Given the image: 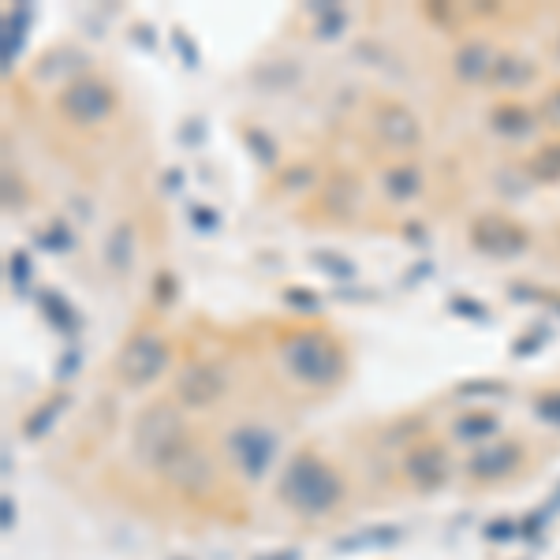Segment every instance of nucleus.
Returning a JSON list of instances; mask_svg holds the SVG:
<instances>
[{"mask_svg": "<svg viewBox=\"0 0 560 560\" xmlns=\"http://www.w3.org/2000/svg\"><path fill=\"white\" fill-rule=\"evenodd\" d=\"M280 497L292 504L295 512H303V516H322V512H329V508L340 501V482H336V475L322 460L299 456V460H292V467L284 471Z\"/></svg>", "mask_w": 560, "mask_h": 560, "instance_id": "nucleus-1", "label": "nucleus"}, {"mask_svg": "<svg viewBox=\"0 0 560 560\" xmlns=\"http://www.w3.org/2000/svg\"><path fill=\"white\" fill-rule=\"evenodd\" d=\"M280 359L307 385H333L344 370V355L325 333H295L292 340H284Z\"/></svg>", "mask_w": 560, "mask_h": 560, "instance_id": "nucleus-2", "label": "nucleus"}, {"mask_svg": "<svg viewBox=\"0 0 560 560\" xmlns=\"http://www.w3.org/2000/svg\"><path fill=\"white\" fill-rule=\"evenodd\" d=\"M183 448H187V434H183V422L172 407L157 404L135 422V452L142 463H154L157 471H165Z\"/></svg>", "mask_w": 560, "mask_h": 560, "instance_id": "nucleus-3", "label": "nucleus"}, {"mask_svg": "<svg viewBox=\"0 0 560 560\" xmlns=\"http://www.w3.org/2000/svg\"><path fill=\"white\" fill-rule=\"evenodd\" d=\"M116 366H120L124 381H131V385H150L154 378H161V370L168 366L165 340H161L157 333L131 336V340L124 344V351H120Z\"/></svg>", "mask_w": 560, "mask_h": 560, "instance_id": "nucleus-4", "label": "nucleus"}, {"mask_svg": "<svg viewBox=\"0 0 560 560\" xmlns=\"http://www.w3.org/2000/svg\"><path fill=\"white\" fill-rule=\"evenodd\" d=\"M112 105H116V94L105 83H98V79H79V83L64 86V94H60L64 116H71L75 124L83 127L101 124L112 112Z\"/></svg>", "mask_w": 560, "mask_h": 560, "instance_id": "nucleus-5", "label": "nucleus"}, {"mask_svg": "<svg viewBox=\"0 0 560 560\" xmlns=\"http://www.w3.org/2000/svg\"><path fill=\"white\" fill-rule=\"evenodd\" d=\"M228 448H232L236 463L243 467V475L262 478L266 475V467L273 463L277 441H273V434L262 430V426H239L236 434H232V441H228Z\"/></svg>", "mask_w": 560, "mask_h": 560, "instance_id": "nucleus-6", "label": "nucleus"}, {"mask_svg": "<svg viewBox=\"0 0 560 560\" xmlns=\"http://www.w3.org/2000/svg\"><path fill=\"white\" fill-rule=\"evenodd\" d=\"M224 385H228V378H224V370L217 363H191L176 381V392H180L183 404L206 407L221 396Z\"/></svg>", "mask_w": 560, "mask_h": 560, "instance_id": "nucleus-7", "label": "nucleus"}, {"mask_svg": "<svg viewBox=\"0 0 560 560\" xmlns=\"http://www.w3.org/2000/svg\"><path fill=\"white\" fill-rule=\"evenodd\" d=\"M471 239H475L478 251L501 254V258L527 251V232H523V228H516V224L501 221V217H482V221L475 224Z\"/></svg>", "mask_w": 560, "mask_h": 560, "instance_id": "nucleus-8", "label": "nucleus"}, {"mask_svg": "<svg viewBox=\"0 0 560 560\" xmlns=\"http://www.w3.org/2000/svg\"><path fill=\"white\" fill-rule=\"evenodd\" d=\"M374 127H378L381 139L389 142V146H396V150H407V146L419 142V124H415V116L404 105H378Z\"/></svg>", "mask_w": 560, "mask_h": 560, "instance_id": "nucleus-9", "label": "nucleus"}, {"mask_svg": "<svg viewBox=\"0 0 560 560\" xmlns=\"http://www.w3.org/2000/svg\"><path fill=\"white\" fill-rule=\"evenodd\" d=\"M165 475L172 478L176 486H187V490H195V486H206V482H210L213 471H210V460H206V456H202L198 448L187 445L180 456H176V460L165 467Z\"/></svg>", "mask_w": 560, "mask_h": 560, "instance_id": "nucleus-10", "label": "nucleus"}, {"mask_svg": "<svg viewBox=\"0 0 560 560\" xmlns=\"http://www.w3.org/2000/svg\"><path fill=\"white\" fill-rule=\"evenodd\" d=\"M516 463H519L516 445H493L471 456V471H475L478 478H501V475H508Z\"/></svg>", "mask_w": 560, "mask_h": 560, "instance_id": "nucleus-11", "label": "nucleus"}, {"mask_svg": "<svg viewBox=\"0 0 560 560\" xmlns=\"http://www.w3.org/2000/svg\"><path fill=\"white\" fill-rule=\"evenodd\" d=\"M493 64H497V56L490 53V45H482V42L463 45L460 53H456V75H460V79H467V83L490 79Z\"/></svg>", "mask_w": 560, "mask_h": 560, "instance_id": "nucleus-12", "label": "nucleus"}, {"mask_svg": "<svg viewBox=\"0 0 560 560\" xmlns=\"http://www.w3.org/2000/svg\"><path fill=\"white\" fill-rule=\"evenodd\" d=\"M407 475L419 486H437L445 478V452L441 448H415L407 456Z\"/></svg>", "mask_w": 560, "mask_h": 560, "instance_id": "nucleus-13", "label": "nucleus"}, {"mask_svg": "<svg viewBox=\"0 0 560 560\" xmlns=\"http://www.w3.org/2000/svg\"><path fill=\"white\" fill-rule=\"evenodd\" d=\"M493 83L501 86H523L534 79V64L531 60H519V56H501L497 64H493Z\"/></svg>", "mask_w": 560, "mask_h": 560, "instance_id": "nucleus-14", "label": "nucleus"}, {"mask_svg": "<svg viewBox=\"0 0 560 560\" xmlns=\"http://www.w3.org/2000/svg\"><path fill=\"white\" fill-rule=\"evenodd\" d=\"M493 127L501 131V135H531V112L519 109V105H504V109L493 112Z\"/></svg>", "mask_w": 560, "mask_h": 560, "instance_id": "nucleus-15", "label": "nucleus"}, {"mask_svg": "<svg viewBox=\"0 0 560 560\" xmlns=\"http://www.w3.org/2000/svg\"><path fill=\"white\" fill-rule=\"evenodd\" d=\"M135 232H131V224H120L116 232H112L109 247H105V254H109V266L116 269V273H124L127 266H131V251H135Z\"/></svg>", "mask_w": 560, "mask_h": 560, "instance_id": "nucleus-16", "label": "nucleus"}, {"mask_svg": "<svg viewBox=\"0 0 560 560\" xmlns=\"http://www.w3.org/2000/svg\"><path fill=\"white\" fill-rule=\"evenodd\" d=\"M419 172L415 168H392L389 176H385V191L392 198H415L419 195Z\"/></svg>", "mask_w": 560, "mask_h": 560, "instance_id": "nucleus-17", "label": "nucleus"}, {"mask_svg": "<svg viewBox=\"0 0 560 560\" xmlns=\"http://www.w3.org/2000/svg\"><path fill=\"white\" fill-rule=\"evenodd\" d=\"M42 310H45V318H49L56 329H64V333H71V329H75V314H71V307L56 292L42 295Z\"/></svg>", "mask_w": 560, "mask_h": 560, "instance_id": "nucleus-18", "label": "nucleus"}, {"mask_svg": "<svg viewBox=\"0 0 560 560\" xmlns=\"http://www.w3.org/2000/svg\"><path fill=\"white\" fill-rule=\"evenodd\" d=\"M534 176L538 180H557L560 176V146H549L542 154L534 157Z\"/></svg>", "mask_w": 560, "mask_h": 560, "instance_id": "nucleus-19", "label": "nucleus"}, {"mask_svg": "<svg viewBox=\"0 0 560 560\" xmlns=\"http://www.w3.org/2000/svg\"><path fill=\"white\" fill-rule=\"evenodd\" d=\"M497 430V419L493 415H471V419H463L460 426H456V434L460 437H486Z\"/></svg>", "mask_w": 560, "mask_h": 560, "instance_id": "nucleus-20", "label": "nucleus"}, {"mask_svg": "<svg viewBox=\"0 0 560 560\" xmlns=\"http://www.w3.org/2000/svg\"><path fill=\"white\" fill-rule=\"evenodd\" d=\"M314 262H318L322 269H329V277H336V280H340V277L348 280L351 277V262H344V258H333V254L318 251V254H314Z\"/></svg>", "mask_w": 560, "mask_h": 560, "instance_id": "nucleus-21", "label": "nucleus"}, {"mask_svg": "<svg viewBox=\"0 0 560 560\" xmlns=\"http://www.w3.org/2000/svg\"><path fill=\"white\" fill-rule=\"evenodd\" d=\"M534 407H538V415H542L546 422L560 426V392H546V396H542V400H538Z\"/></svg>", "mask_w": 560, "mask_h": 560, "instance_id": "nucleus-22", "label": "nucleus"}, {"mask_svg": "<svg viewBox=\"0 0 560 560\" xmlns=\"http://www.w3.org/2000/svg\"><path fill=\"white\" fill-rule=\"evenodd\" d=\"M284 299H292L299 310H318V307H322V303H318V295L303 292V288H288V295H284Z\"/></svg>", "mask_w": 560, "mask_h": 560, "instance_id": "nucleus-23", "label": "nucleus"}, {"mask_svg": "<svg viewBox=\"0 0 560 560\" xmlns=\"http://www.w3.org/2000/svg\"><path fill=\"white\" fill-rule=\"evenodd\" d=\"M247 139H251V146H258V150H262V161H266V165H273V157H277V146H273V142H269L262 131H251Z\"/></svg>", "mask_w": 560, "mask_h": 560, "instance_id": "nucleus-24", "label": "nucleus"}, {"mask_svg": "<svg viewBox=\"0 0 560 560\" xmlns=\"http://www.w3.org/2000/svg\"><path fill=\"white\" fill-rule=\"evenodd\" d=\"M191 224H198V228H213L217 217H213V210H206V206H195V210H191Z\"/></svg>", "mask_w": 560, "mask_h": 560, "instance_id": "nucleus-25", "label": "nucleus"}, {"mask_svg": "<svg viewBox=\"0 0 560 560\" xmlns=\"http://www.w3.org/2000/svg\"><path fill=\"white\" fill-rule=\"evenodd\" d=\"M471 303H475V299H456V314H475V318H486V310H478V307H471Z\"/></svg>", "mask_w": 560, "mask_h": 560, "instance_id": "nucleus-26", "label": "nucleus"}, {"mask_svg": "<svg viewBox=\"0 0 560 560\" xmlns=\"http://www.w3.org/2000/svg\"><path fill=\"white\" fill-rule=\"evenodd\" d=\"M314 172L310 168H295V172H288V187H303V180H310Z\"/></svg>", "mask_w": 560, "mask_h": 560, "instance_id": "nucleus-27", "label": "nucleus"}, {"mask_svg": "<svg viewBox=\"0 0 560 560\" xmlns=\"http://www.w3.org/2000/svg\"><path fill=\"white\" fill-rule=\"evenodd\" d=\"M546 112H549V116H553V120H560V90H557V94H553V98L546 101Z\"/></svg>", "mask_w": 560, "mask_h": 560, "instance_id": "nucleus-28", "label": "nucleus"}]
</instances>
